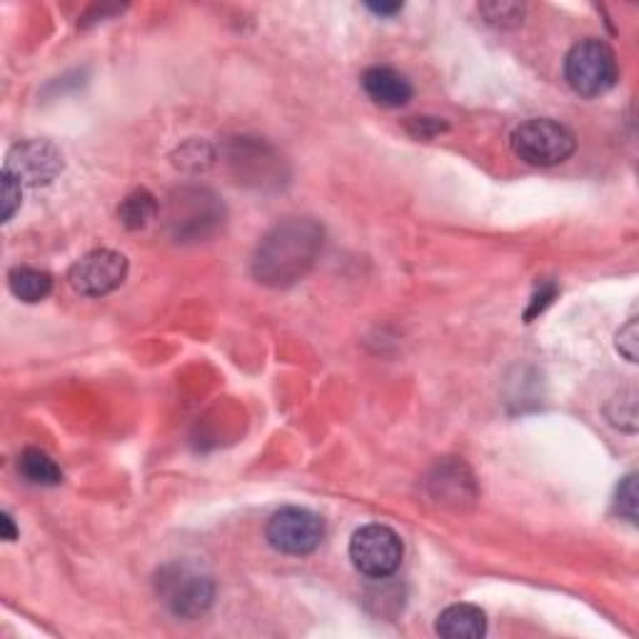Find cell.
<instances>
[{
    "label": "cell",
    "mask_w": 639,
    "mask_h": 639,
    "mask_svg": "<svg viewBox=\"0 0 639 639\" xmlns=\"http://www.w3.org/2000/svg\"><path fill=\"white\" fill-rule=\"evenodd\" d=\"M226 160L236 178L252 188L282 182V160L268 143L258 138H236L226 148Z\"/></svg>",
    "instance_id": "9c48e42d"
},
{
    "label": "cell",
    "mask_w": 639,
    "mask_h": 639,
    "mask_svg": "<svg viewBox=\"0 0 639 639\" xmlns=\"http://www.w3.org/2000/svg\"><path fill=\"white\" fill-rule=\"evenodd\" d=\"M18 470L28 482L43 485V487H56L63 482V470L58 468L56 460H50L43 450L28 448L20 452Z\"/></svg>",
    "instance_id": "2e32d148"
},
{
    "label": "cell",
    "mask_w": 639,
    "mask_h": 639,
    "mask_svg": "<svg viewBox=\"0 0 639 639\" xmlns=\"http://www.w3.org/2000/svg\"><path fill=\"white\" fill-rule=\"evenodd\" d=\"M430 492L438 502L462 507L478 497L470 470L462 462H442L435 468L430 478Z\"/></svg>",
    "instance_id": "7c38bea8"
},
{
    "label": "cell",
    "mask_w": 639,
    "mask_h": 639,
    "mask_svg": "<svg viewBox=\"0 0 639 639\" xmlns=\"http://www.w3.org/2000/svg\"><path fill=\"white\" fill-rule=\"evenodd\" d=\"M412 133L420 136V138H430V136H438L442 130H448V123H442L438 118H412Z\"/></svg>",
    "instance_id": "7402d4cb"
},
{
    "label": "cell",
    "mask_w": 639,
    "mask_h": 639,
    "mask_svg": "<svg viewBox=\"0 0 639 639\" xmlns=\"http://www.w3.org/2000/svg\"><path fill=\"white\" fill-rule=\"evenodd\" d=\"M405 545L388 525H365L350 540V560L355 570L370 580H388L400 570Z\"/></svg>",
    "instance_id": "8992f818"
},
{
    "label": "cell",
    "mask_w": 639,
    "mask_h": 639,
    "mask_svg": "<svg viewBox=\"0 0 639 639\" xmlns=\"http://www.w3.org/2000/svg\"><path fill=\"white\" fill-rule=\"evenodd\" d=\"M565 78L577 96L597 98L612 90L620 68L615 50L597 38H585L565 58Z\"/></svg>",
    "instance_id": "277c9868"
},
{
    "label": "cell",
    "mask_w": 639,
    "mask_h": 639,
    "mask_svg": "<svg viewBox=\"0 0 639 639\" xmlns=\"http://www.w3.org/2000/svg\"><path fill=\"white\" fill-rule=\"evenodd\" d=\"M8 288L20 302H40L53 290V276L30 266H18L8 272Z\"/></svg>",
    "instance_id": "5bb4252c"
},
{
    "label": "cell",
    "mask_w": 639,
    "mask_h": 639,
    "mask_svg": "<svg viewBox=\"0 0 639 639\" xmlns=\"http://www.w3.org/2000/svg\"><path fill=\"white\" fill-rule=\"evenodd\" d=\"M555 292H557V290H555V286H547L545 290H540V292H537V296L532 298V308H530V310H527V320H530V318H535V316H537V312H542V310H545L547 306H550V302H552V298H555Z\"/></svg>",
    "instance_id": "603a6c76"
},
{
    "label": "cell",
    "mask_w": 639,
    "mask_h": 639,
    "mask_svg": "<svg viewBox=\"0 0 639 639\" xmlns=\"http://www.w3.org/2000/svg\"><path fill=\"white\" fill-rule=\"evenodd\" d=\"M480 13L487 18V23L500 26V28H512L517 23H522L525 6H520V3H485V6H480Z\"/></svg>",
    "instance_id": "ac0fdd59"
},
{
    "label": "cell",
    "mask_w": 639,
    "mask_h": 639,
    "mask_svg": "<svg viewBox=\"0 0 639 639\" xmlns=\"http://www.w3.org/2000/svg\"><path fill=\"white\" fill-rule=\"evenodd\" d=\"M128 278V258L118 250H90L68 270L70 288L86 298H103Z\"/></svg>",
    "instance_id": "ba28073f"
},
{
    "label": "cell",
    "mask_w": 639,
    "mask_h": 639,
    "mask_svg": "<svg viewBox=\"0 0 639 639\" xmlns=\"http://www.w3.org/2000/svg\"><path fill=\"white\" fill-rule=\"evenodd\" d=\"M607 418L615 428L635 432L637 430V395L635 390H622L607 408Z\"/></svg>",
    "instance_id": "e0dca14e"
},
{
    "label": "cell",
    "mask_w": 639,
    "mask_h": 639,
    "mask_svg": "<svg viewBox=\"0 0 639 639\" xmlns=\"http://www.w3.org/2000/svg\"><path fill=\"white\" fill-rule=\"evenodd\" d=\"M0 525H3V540H6V542L18 540V527H16V522H13V517H10V512L0 515Z\"/></svg>",
    "instance_id": "d4e9b609"
},
{
    "label": "cell",
    "mask_w": 639,
    "mask_h": 639,
    "mask_svg": "<svg viewBox=\"0 0 639 639\" xmlns=\"http://www.w3.org/2000/svg\"><path fill=\"white\" fill-rule=\"evenodd\" d=\"M156 592L170 615L196 620L206 615L216 600V582L210 572L192 562H168L156 575Z\"/></svg>",
    "instance_id": "3957f363"
},
{
    "label": "cell",
    "mask_w": 639,
    "mask_h": 639,
    "mask_svg": "<svg viewBox=\"0 0 639 639\" xmlns=\"http://www.w3.org/2000/svg\"><path fill=\"white\" fill-rule=\"evenodd\" d=\"M435 632L445 639H480L487 632V617L475 605H452L440 612Z\"/></svg>",
    "instance_id": "4fadbf2b"
},
{
    "label": "cell",
    "mask_w": 639,
    "mask_h": 639,
    "mask_svg": "<svg viewBox=\"0 0 639 639\" xmlns=\"http://www.w3.org/2000/svg\"><path fill=\"white\" fill-rule=\"evenodd\" d=\"M118 218L128 230H143L150 222L158 218V200L153 192H148L146 188H138L126 196V200L120 202Z\"/></svg>",
    "instance_id": "9a60e30c"
},
{
    "label": "cell",
    "mask_w": 639,
    "mask_h": 639,
    "mask_svg": "<svg viewBox=\"0 0 639 639\" xmlns=\"http://www.w3.org/2000/svg\"><path fill=\"white\" fill-rule=\"evenodd\" d=\"M20 202H23V186L3 170V222L13 220V216L20 210Z\"/></svg>",
    "instance_id": "ffe728a7"
},
{
    "label": "cell",
    "mask_w": 639,
    "mask_h": 639,
    "mask_svg": "<svg viewBox=\"0 0 639 639\" xmlns=\"http://www.w3.org/2000/svg\"><path fill=\"white\" fill-rule=\"evenodd\" d=\"M226 222V206L208 188L188 186L172 190L166 202V230L176 242H202Z\"/></svg>",
    "instance_id": "7a4b0ae2"
},
{
    "label": "cell",
    "mask_w": 639,
    "mask_h": 639,
    "mask_svg": "<svg viewBox=\"0 0 639 639\" xmlns=\"http://www.w3.org/2000/svg\"><path fill=\"white\" fill-rule=\"evenodd\" d=\"M510 146L515 156L535 168H555L570 160L577 150V138L570 128L550 118L527 120L512 130Z\"/></svg>",
    "instance_id": "5b68a950"
},
{
    "label": "cell",
    "mask_w": 639,
    "mask_h": 639,
    "mask_svg": "<svg viewBox=\"0 0 639 639\" xmlns=\"http://www.w3.org/2000/svg\"><path fill=\"white\" fill-rule=\"evenodd\" d=\"M3 170L20 186H48L63 170V156L48 140H23L10 148Z\"/></svg>",
    "instance_id": "30bf717a"
},
{
    "label": "cell",
    "mask_w": 639,
    "mask_h": 639,
    "mask_svg": "<svg viewBox=\"0 0 639 639\" xmlns=\"http://www.w3.org/2000/svg\"><path fill=\"white\" fill-rule=\"evenodd\" d=\"M325 230L312 218H288L268 230L252 256V276L268 288H290L316 266Z\"/></svg>",
    "instance_id": "6da1fadb"
},
{
    "label": "cell",
    "mask_w": 639,
    "mask_h": 639,
    "mask_svg": "<svg viewBox=\"0 0 639 639\" xmlns=\"http://www.w3.org/2000/svg\"><path fill=\"white\" fill-rule=\"evenodd\" d=\"M266 537L272 550L302 557L316 552L325 540V522L308 507H282L268 520Z\"/></svg>",
    "instance_id": "52a82bcc"
},
{
    "label": "cell",
    "mask_w": 639,
    "mask_h": 639,
    "mask_svg": "<svg viewBox=\"0 0 639 639\" xmlns=\"http://www.w3.org/2000/svg\"><path fill=\"white\" fill-rule=\"evenodd\" d=\"M615 507L625 520H630L632 525L637 522V475H627V478H622V482L617 485Z\"/></svg>",
    "instance_id": "d6986e66"
},
{
    "label": "cell",
    "mask_w": 639,
    "mask_h": 639,
    "mask_svg": "<svg viewBox=\"0 0 639 639\" xmlns=\"http://www.w3.org/2000/svg\"><path fill=\"white\" fill-rule=\"evenodd\" d=\"M362 90L375 106L380 108H402L410 103L412 83L400 70L390 66H372L360 78Z\"/></svg>",
    "instance_id": "8fae6325"
},
{
    "label": "cell",
    "mask_w": 639,
    "mask_h": 639,
    "mask_svg": "<svg viewBox=\"0 0 639 639\" xmlns=\"http://www.w3.org/2000/svg\"><path fill=\"white\" fill-rule=\"evenodd\" d=\"M368 10L375 16H380V18H390V16L400 13L402 3H368Z\"/></svg>",
    "instance_id": "cb8c5ba5"
},
{
    "label": "cell",
    "mask_w": 639,
    "mask_h": 639,
    "mask_svg": "<svg viewBox=\"0 0 639 639\" xmlns=\"http://www.w3.org/2000/svg\"><path fill=\"white\" fill-rule=\"evenodd\" d=\"M617 350H620L630 362H637V320L635 318L627 322L620 332H617Z\"/></svg>",
    "instance_id": "44dd1931"
}]
</instances>
